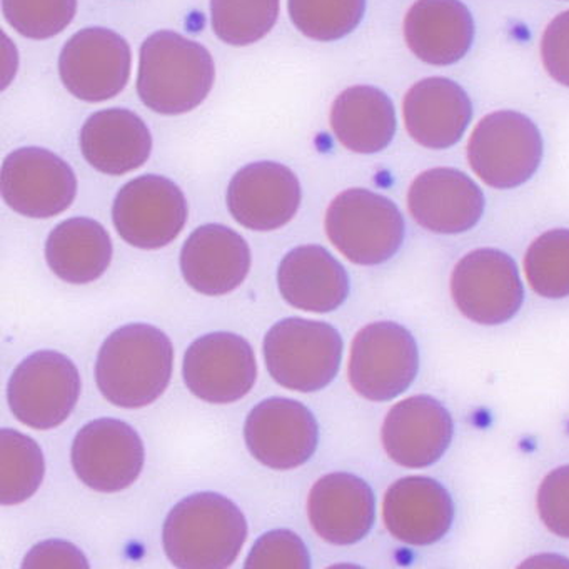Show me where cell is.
<instances>
[{
    "label": "cell",
    "instance_id": "cell-1",
    "mask_svg": "<svg viewBox=\"0 0 569 569\" xmlns=\"http://www.w3.org/2000/svg\"><path fill=\"white\" fill-rule=\"evenodd\" d=\"M174 369V346L162 329L134 322L116 329L99 349L96 382L111 405L139 409L158 401Z\"/></svg>",
    "mask_w": 569,
    "mask_h": 569
},
{
    "label": "cell",
    "instance_id": "cell-2",
    "mask_svg": "<svg viewBox=\"0 0 569 569\" xmlns=\"http://www.w3.org/2000/svg\"><path fill=\"white\" fill-rule=\"evenodd\" d=\"M248 538L241 509L219 492H194L169 512L162 545L179 569H224L234 565Z\"/></svg>",
    "mask_w": 569,
    "mask_h": 569
},
{
    "label": "cell",
    "instance_id": "cell-3",
    "mask_svg": "<svg viewBox=\"0 0 569 569\" xmlns=\"http://www.w3.org/2000/svg\"><path fill=\"white\" fill-rule=\"evenodd\" d=\"M214 81L211 52L199 42L174 31L154 32L142 42L138 94L152 112L188 114L208 99Z\"/></svg>",
    "mask_w": 569,
    "mask_h": 569
},
{
    "label": "cell",
    "instance_id": "cell-4",
    "mask_svg": "<svg viewBox=\"0 0 569 569\" xmlns=\"http://www.w3.org/2000/svg\"><path fill=\"white\" fill-rule=\"evenodd\" d=\"M326 234L336 249L359 266L395 258L406 238L398 206L378 192L352 188L336 196L326 211Z\"/></svg>",
    "mask_w": 569,
    "mask_h": 569
},
{
    "label": "cell",
    "instance_id": "cell-5",
    "mask_svg": "<svg viewBox=\"0 0 569 569\" xmlns=\"http://www.w3.org/2000/svg\"><path fill=\"white\" fill-rule=\"evenodd\" d=\"M469 168L492 189H516L531 181L545 158L536 122L522 112L502 109L485 116L466 148Z\"/></svg>",
    "mask_w": 569,
    "mask_h": 569
},
{
    "label": "cell",
    "instance_id": "cell-6",
    "mask_svg": "<svg viewBox=\"0 0 569 569\" xmlns=\"http://www.w3.org/2000/svg\"><path fill=\"white\" fill-rule=\"evenodd\" d=\"M262 349L271 378L291 391H321L341 368V335L325 321L282 319L269 329Z\"/></svg>",
    "mask_w": 569,
    "mask_h": 569
},
{
    "label": "cell",
    "instance_id": "cell-7",
    "mask_svg": "<svg viewBox=\"0 0 569 569\" xmlns=\"http://www.w3.org/2000/svg\"><path fill=\"white\" fill-rule=\"evenodd\" d=\"M348 372L359 396L375 402L391 401L408 391L418 376V342L398 322H371L352 341Z\"/></svg>",
    "mask_w": 569,
    "mask_h": 569
},
{
    "label": "cell",
    "instance_id": "cell-8",
    "mask_svg": "<svg viewBox=\"0 0 569 569\" xmlns=\"http://www.w3.org/2000/svg\"><path fill=\"white\" fill-rule=\"evenodd\" d=\"M81 396V375L74 362L58 351L28 356L12 372L8 401L22 425L39 431L68 421Z\"/></svg>",
    "mask_w": 569,
    "mask_h": 569
},
{
    "label": "cell",
    "instance_id": "cell-9",
    "mask_svg": "<svg viewBox=\"0 0 569 569\" xmlns=\"http://www.w3.org/2000/svg\"><path fill=\"white\" fill-rule=\"evenodd\" d=\"M451 298L469 321L501 326L522 308L525 286L511 256L481 248L468 252L452 269Z\"/></svg>",
    "mask_w": 569,
    "mask_h": 569
},
{
    "label": "cell",
    "instance_id": "cell-10",
    "mask_svg": "<svg viewBox=\"0 0 569 569\" xmlns=\"http://www.w3.org/2000/svg\"><path fill=\"white\" fill-rule=\"evenodd\" d=\"M184 192L164 176L146 174L122 186L112 206L116 231L146 251L171 244L188 222Z\"/></svg>",
    "mask_w": 569,
    "mask_h": 569
},
{
    "label": "cell",
    "instance_id": "cell-11",
    "mask_svg": "<svg viewBox=\"0 0 569 569\" xmlns=\"http://www.w3.org/2000/svg\"><path fill=\"white\" fill-rule=\"evenodd\" d=\"M0 191L12 211L26 218L49 219L71 208L78 196V178L54 152L21 148L2 162Z\"/></svg>",
    "mask_w": 569,
    "mask_h": 569
},
{
    "label": "cell",
    "instance_id": "cell-12",
    "mask_svg": "<svg viewBox=\"0 0 569 569\" xmlns=\"http://www.w3.org/2000/svg\"><path fill=\"white\" fill-rule=\"evenodd\" d=\"M131 46L106 28L76 32L59 56L62 84L86 102H104L121 94L131 79Z\"/></svg>",
    "mask_w": 569,
    "mask_h": 569
},
{
    "label": "cell",
    "instance_id": "cell-13",
    "mask_svg": "<svg viewBox=\"0 0 569 569\" xmlns=\"http://www.w3.org/2000/svg\"><path fill=\"white\" fill-rule=\"evenodd\" d=\"M72 468L88 488L119 492L138 481L146 449L139 432L126 421L101 418L79 429L71 449Z\"/></svg>",
    "mask_w": 569,
    "mask_h": 569
},
{
    "label": "cell",
    "instance_id": "cell-14",
    "mask_svg": "<svg viewBox=\"0 0 569 569\" xmlns=\"http://www.w3.org/2000/svg\"><path fill=\"white\" fill-rule=\"evenodd\" d=\"M186 388L211 405H231L254 388L258 362L254 349L234 332H209L196 339L184 355Z\"/></svg>",
    "mask_w": 569,
    "mask_h": 569
},
{
    "label": "cell",
    "instance_id": "cell-15",
    "mask_svg": "<svg viewBox=\"0 0 569 569\" xmlns=\"http://www.w3.org/2000/svg\"><path fill=\"white\" fill-rule=\"evenodd\" d=\"M244 441L261 465L278 471L299 468L315 456L319 426L308 406L289 398H269L251 409Z\"/></svg>",
    "mask_w": 569,
    "mask_h": 569
},
{
    "label": "cell",
    "instance_id": "cell-16",
    "mask_svg": "<svg viewBox=\"0 0 569 569\" xmlns=\"http://www.w3.org/2000/svg\"><path fill=\"white\" fill-rule=\"evenodd\" d=\"M302 191L298 176L281 162H251L232 176L228 209L232 218L251 231L284 228L298 214Z\"/></svg>",
    "mask_w": 569,
    "mask_h": 569
},
{
    "label": "cell",
    "instance_id": "cell-17",
    "mask_svg": "<svg viewBox=\"0 0 569 569\" xmlns=\"http://www.w3.org/2000/svg\"><path fill=\"white\" fill-rule=\"evenodd\" d=\"M408 209L421 228L435 234L471 231L486 211V198L475 179L455 168H432L409 186Z\"/></svg>",
    "mask_w": 569,
    "mask_h": 569
},
{
    "label": "cell",
    "instance_id": "cell-18",
    "mask_svg": "<svg viewBox=\"0 0 569 569\" xmlns=\"http://www.w3.org/2000/svg\"><path fill=\"white\" fill-rule=\"evenodd\" d=\"M455 422L431 396H412L392 406L382 422L386 455L402 468L421 469L438 462L451 446Z\"/></svg>",
    "mask_w": 569,
    "mask_h": 569
},
{
    "label": "cell",
    "instance_id": "cell-19",
    "mask_svg": "<svg viewBox=\"0 0 569 569\" xmlns=\"http://www.w3.org/2000/svg\"><path fill=\"white\" fill-rule=\"evenodd\" d=\"M402 119L412 141L431 151L455 148L472 121V101L452 79L426 78L402 99Z\"/></svg>",
    "mask_w": 569,
    "mask_h": 569
},
{
    "label": "cell",
    "instance_id": "cell-20",
    "mask_svg": "<svg viewBox=\"0 0 569 569\" xmlns=\"http://www.w3.org/2000/svg\"><path fill=\"white\" fill-rule=\"evenodd\" d=\"M308 515L319 538L336 546H351L371 532L376 496L371 486L351 472L322 476L309 492Z\"/></svg>",
    "mask_w": 569,
    "mask_h": 569
},
{
    "label": "cell",
    "instance_id": "cell-21",
    "mask_svg": "<svg viewBox=\"0 0 569 569\" xmlns=\"http://www.w3.org/2000/svg\"><path fill=\"white\" fill-rule=\"evenodd\" d=\"M382 518L398 541L429 546L448 535L455 505L441 482L428 476H408L389 486L382 501Z\"/></svg>",
    "mask_w": 569,
    "mask_h": 569
},
{
    "label": "cell",
    "instance_id": "cell-22",
    "mask_svg": "<svg viewBox=\"0 0 569 569\" xmlns=\"http://www.w3.org/2000/svg\"><path fill=\"white\" fill-rule=\"evenodd\" d=\"M402 34L419 61L448 68L471 51L476 22L462 0H416L406 12Z\"/></svg>",
    "mask_w": 569,
    "mask_h": 569
},
{
    "label": "cell",
    "instance_id": "cell-23",
    "mask_svg": "<svg viewBox=\"0 0 569 569\" xmlns=\"http://www.w3.org/2000/svg\"><path fill=\"white\" fill-rule=\"evenodd\" d=\"M184 281L204 296H224L238 289L251 271V249L234 229L204 224L191 232L182 246Z\"/></svg>",
    "mask_w": 569,
    "mask_h": 569
},
{
    "label": "cell",
    "instance_id": "cell-24",
    "mask_svg": "<svg viewBox=\"0 0 569 569\" xmlns=\"http://www.w3.org/2000/svg\"><path fill=\"white\" fill-rule=\"evenodd\" d=\"M278 286L289 306L316 315L341 308L351 291L345 266L318 244L298 246L282 258Z\"/></svg>",
    "mask_w": 569,
    "mask_h": 569
},
{
    "label": "cell",
    "instance_id": "cell-25",
    "mask_svg": "<svg viewBox=\"0 0 569 569\" xmlns=\"http://www.w3.org/2000/svg\"><path fill=\"white\" fill-rule=\"evenodd\" d=\"M86 161L108 176H122L142 168L151 158L152 136L146 122L128 109L96 112L79 136Z\"/></svg>",
    "mask_w": 569,
    "mask_h": 569
},
{
    "label": "cell",
    "instance_id": "cell-26",
    "mask_svg": "<svg viewBox=\"0 0 569 569\" xmlns=\"http://www.w3.org/2000/svg\"><path fill=\"white\" fill-rule=\"evenodd\" d=\"M329 124L336 139L356 154H378L398 131L395 102L375 86H352L332 102Z\"/></svg>",
    "mask_w": 569,
    "mask_h": 569
},
{
    "label": "cell",
    "instance_id": "cell-27",
    "mask_svg": "<svg viewBox=\"0 0 569 569\" xmlns=\"http://www.w3.org/2000/svg\"><path fill=\"white\" fill-rule=\"evenodd\" d=\"M46 261L51 271L69 284L98 281L111 266V236L94 219H68L49 234Z\"/></svg>",
    "mask_w": 569,
    "mask_h": 569
},
{
    "label": "cell",
    "instance_id": "cell-28",
    "mask_svg": "<svg viewBox=\"0 0 569 569\" xmlns=\"http://www.w3.org/2000/svg\"><path fill=\"white\" fill-rule=\"evenodd\" d=\"M46 459L38 441L16 429L0 431V502L21 505L41 488Z\"/></svg>",
    "mask_w": 569,
    "mask_h": 569
},
{
    "label": "cell",
    "instance_id": "cell-29",
    "mask_svg": "<svg viewBox=\"0 0 569 569\" xmlns=\"http://www.w3.org/2000/svg\"><path fill=\"white\" fill-rule=\"evenodd\" d=\"M281 0H211V26L219 41L234 48L256 44L279 18Z\"/></svg>",
    "mask_w": 569,
    "mask_h": 569
},
{
    "label": "cell",
    "instance_id": "cell-30",
    "mask_svg": "<svg viewBox=\"0 0 569 569\" xmlns=\"http://www.w3.org/2000/svg\"><path fill=\"white\" fill-rule=\"evenodd\" d=\"M368 0H288L289 18L308 39L336 42L361 24Z\"/></svg>",
    "mask_w": 569,
    "mask_h": 569
},
{
    "label": "cell",
    "instance_id": "cell-31",
    "mask_svg": "<svg viewBox=\"0 0 569 569\" xmlns=\"http://www.w3.org/2000/svg\"><path fill=\"white\" fill-rule=\"evenodd\" d=\"M525 274L541 298H569V229H551L531 242L525 256Z\"/></svg>",
    "mask_w": 569,
    "mask_h": 569
},
{
    "label": "cell",
    "instance_id": "cell-32",
    "mask_svg": "<svg viewBox=\"0 0 569 569\" xmlns=\"http://www.w3.org/2000/svg\"><path fill=\"white\" fill-rule=\"evenodd\" d=\"M2 14L19 34L46 41L71 26L78 14V0H2Z\"/></svg>",
    "mask_w": 569,
    "mask_h": 569
},
{
    "label": "cell",
    "instance_id": "cell-33",
    "mask_svg": "<svg viewBox=\"0 0 569 569\" xmlns=\"http://www.w3.org/2000/svg\"><path fill=\"white\" fill-rule=\"evenodd\" d=\"M246 569H309L311 555L308 546L289 529L264 532L252 546Z\"/></svg>",
    "mask_w": 569,
    "mask_h": 569
},
{
    "label": "cell",
    "instance_id": "cell-34",
    "mask_svg": "<svg viewBox=\"0 0 569 569\" xmlns=\"http://www.w3.org/2000/svg\"><path fill=\"white\" fill-rule=\"evenodd\" d=\"M536 505L542 525L559 538L569 539V465L548 472L539 486Z\"/></svg>",
    "mask_w": 569,
    "mask_h": 569
},
{
    "label": "cell",
    "instance_id": "cell-35",
    "mask_svg": "<svg viewBox=\"0 0 569 569\" xmlns=\"http://www.w3.org/2000/svg\"><path fill=\"white\" fill-rule=\"evenodd\" d=\"M542 68L552 81L569 88V11L556 16L541 38Z\"/></svg>",
    "mask_w": 569,
    "mask_h": 569
},
{
    "label": "cell",
    "instance_id": "cell-36",
    "mask_svg": "<svg viewBox=\"0 0 569 569\" xmlns=\"http://www.w3.org/2000/svg\"><path fill=\"white\" fill-rule=\"evenodd\" d=\"M84 552L69 541L49 539L39 542L26 555L22 568H89Z\"/></svg>",
    "mask_w": 569,
    "mask_h": 569
},
{
    "label": "cell",
    "instance_id": "cell-37",
    "mask_svg": "<svg viewBox=\"0 0 569 569\" xmlns=\"http://www.w3.org/2000/svg\"><path fill=\"white\" fill-rule=\"evenodd\" d=\"M521 566H531V568H569V559L561 555H536L526 559Z\"/></svg>",
    "mask_w": 569,
    "mask_h": 569
}]
</instances>
